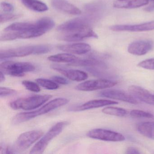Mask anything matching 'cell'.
I'll return each instance as SVG.
<instances>
[{"instance_id": "cell-1", "label": "cell", "mask_w": 154, "mask_h": 154, "mask_svg": "<svg viewBox=\"0 0 154 154\" xmlns=\"http://www.w3.org/2000/svg\"><path fill=\"white\" fill-rule=\"evenodd\" d=\"M69 102V100L66 98H56L48 102L43 107L36 110L18 113L12 119V123L14 125H16L27 121L40 115L48 113L61 106H64Z\"/></svg>"}, {"instance_id": "cell-2", "label": "cell", "mask_w": 154, "mask_h": 154, "mask_svg": "<svg viewBox=\"0 0 154 154\" xmlns=\"http://www.w3.org/2000/svg\"><path fill=\"white\" fill-rule=\"evenodd\" d=\"M52 97L49 94L32 95L13 101L10 103V106L15 110H31L40 107Z\"/></svg>"}, {"instance_id": "cell-3", "label": "cell", "mask_w": 154, "mask_h": 154, "mask_svg": "<svg viewBox=\"0 0 154 154\" xmlns=\"http://www.w3.org/2000/svg\"><path fill=\"white\" fill-rule=\"evenodd\" d=\"M69 124L68 122H60L53 126L48 131L41 137L30 150V154H42L45 150L50 141L62 132Z\"/></svg>"}, {"instance_id": "cell-4", "label": "cell", "mask_w": 154, "mask_h": 154, "mask_svg": "<svg viewBox=\"0 0 154 154\" xmlns=\"http://www.w3.org/2000/svg\"><path fill=\"white\" fill-rule=\"evenodd\" d=\"M0 68L1 71L5 74L16 77H22L25 75L26 73L35 70V67L30 63L11 61L1 63Z\"/></svg>"}, {"instance_id": "cell-5", "label": "cell", "mask_w": 154, "mask_h": 154, "mask_svg": "<svg viewBox=\"0 0 154 154\" xmlns=\"http://www.w3.org/2000/svg\"><path fill=\"white\" fill-rule=\"evenodd\" d=\"M44 135L41 130H32L26 131L20 135L13 146L15 153L22 152L30 147Z\"/></svg>"}, {"instance_id": "cell-6", "label": "cell", "mask_w": 154, "mask_h": 154, "mask_svg": "<svg viewBox=\"0 0 154 154\" xmlns=\"http://www.w3.org/2000/svg\"><path fill=\"white\" fill-rule=\"evenodd\" d=\"M118 82L107 79H97L85 81L75 87V89L83 91H91L99 90L109 89L116 85Z\"/></svg>"}, {"instance_id": "cell-7", "label": "cell", "mask_w": 154, "mask_h": 154, "mask_svg": "<svg viewBox=\"0 0 154 154\" xmlns=\"http://www.w3.org/2000/svg\"><path fill=\"white\" fill-rule=\"evenodd\" d=\"M87 137L103 141L119 142L125 140V137L121 133L104 129H94L88 131Z\"/></svg>"}, {"instance_id": "cell-8", "label": "cell", "mask_w": 154, "mask_h": 154, "mask_svg": "<svg viewBox=\"0 0 154 154\" xmlns=\"http://www.w3.org/2000/svg\"><path fill=\"white\" fill-rule=\"evenodd\" d=\"M97 34L90 27V26L77 31L62 33L58 39L66 42H77L90 38H97Z\"/></svg>"}, {"instance_id": "cell-9", "label": "cell", "mask_w": 154, "mask_h": 154, "mask_svg": "<svg viewBox=\"0 0 154 154\" xmlns=\"http://www.w3.org/2000/svg\"><path fill=\"white\" fill-rule=\"evenodd\" d=\"M31 54H38V45L26 46L16 48L1 50V60L16 57H23Z\"/></svg>"}, {"instance_id": "cell-10", "label": "cell", "mask_w": 154, "mask_h": 154, "mask_svg": "<svg viewBox=\"0 0 154 154\" xmlns=\"http://www.w3.org/2000/svg\"><path fill=\"white\" fill-rule=\"evenodd\" d=\"M99 96L112 100H118L131 104H137V100L130 93L116 89H106L99 94Z\"/></svg>"}, {"instance_id": "cell-11", "label": "cell", "mask_w": 154, "mask_h": 154, "mask_svg": "<svg viewBox=\"0 0 154 154\" xmlns=\"http://www.w3.org/2000/svg\"><path fill=\"white\" fill-rule=\"evenodd\" d=\"M110 30L115 32H144L154 30V20L138 25H115L110 27Z\"/></svg>"}, {"instance_id": "cell-12", "label": "cell", "mask_w": 154, "mask_h": 154, "mask_svg": "<svg viewBox=\"0 0 154 154\" xmlns=\"http://www.w3.org/2000/svg\"><path fill=\"white\" fill-rule=\"evenodd\" d=\"M128 91L137 100L147 104L154 105V93H151L146 89L137 85H132L129 87Z\"/></svg>"}, {"instance_id": "cell-13", "label": "cell", "mask_w": 154, "mask_h": 154, "mask_svg": "<svg viewBox=\"0 0 154 154\" xmlns=\"http://www.w3.org/2000/svg\"><path fill=\"white\" fill-rule=\"evenodd\" d=\"M153 47V42L150 40H137L129 45L128 51L134 55L142 56L147 54Z\"/></svg>"}, {"instance_id": "cell-14", "label": "cell", "mask_w": 154, "mask_h": 154, "mask_svg": "<svg viewBox=\"0 0 154 154\" xmlns=\"http://www.w3.org/2000/svg\"><path fill=\"white\" fill-rule=\"evenodd\" d=\"M88 26L89 25L85 20L75 18L61 24L57 28V29L61 33H66L77 31Z\"/></svg>"}, {"instance_id": "cell-15", "label": "cell", "mask_w": 154, "mask_h": 154, "mask_svg": "<svg viewBox=\"0 0 154 154\" xmlns=\"http://www.w3.org/2000/svg\"><path fill=\"white\" fill-rule=\"evenodd\" d=\"M52 68L56 70L71 81L82 82L88 78L87 73L80 70L67 69L62 68L58 66H53Z\"/></svg>"}, {"instance_id": "cell-16", "label": "cell", "mask_w": 154, "mask_h": 154, "mask_svg": "<svg viewBox=\"0 0 154 154\" xmlns=\"http://www.w3.org/2000/svg\"><path fill=\"white\" fill-rule=\"evenodd\" d=\"M118 104L115 101L107 100H95L89 101L83 104L78 105L70 109V110L74 111H82L86 110L91 109L95 108H100L109 105Z\"/></svg>"}, {"instance_id": "cell-17", "label": "cell", "mask_w": 154, "mask_h": 154, "mask_svg": "<svg viewBox=\"0 0 154 154\" xmlns=\"http://www.w3.org/2000/svg\"><path fill=\"white\" fill-rule=\"evenodd\" d=\"M57 47L61 51L75 54H84L91 50V46L85 43L59 45Z\"/></svg>"}, {"instance_id": "cell-18", "label": "cell", "mask_w": 154, "mask_h": 154, "mask_svg": "<svg viewBox=\"0 0 154 154\" xmlns=\"http://www.w3.org/2000/svg\"><path fill=\"white\" fill-rule=\"evenodd\" d=\"M51 3L55 8L66 14L73 15L82 14L81 10L66 0H51Z\"/></svg>"}, {"instance_id": "cell-19", "label": "cell", "mask_w": 154, "mask_h": 154, "mask_svg": "<svg viewBox=\"0 0 154 154\" xmlns=\"http://www.w3.org/2000/svg\"><path fill=\"white\" fill-rule=\"evenodd\" d=\"M149 0H131L130 1H117L113 3L114 8L120 9H134L147 5Z\"/></svg>"}, {"instance_id": "cell-20", "label": "cell", "mask_w": 154, "mask_h": 154, "mask_svg": "<svg viewBox=\"0 0 154 154\" xmlns=\"http://www.w3.org/2000/svg\"><path fill=\"white\" fill-rule=\"evenodd\" d=\"M70 65L76 66H84L86 68L91 67V68H104L107 67L106 65L103 62L94 58L78 59L77 61Z\"/></svg>"}, {"instance_id": "cell-21", "label": "cell", "mask_w": 154, "mask_h": 154, "mask_svg": "<svg viewBox=\"0 0 154 154\" xmlns=\"http://www.w3.org/2000/svg\"><path fill=\"white\" fill-rule=\"evenodd\" d=\"M138 131L141 135L150 139L154 140V122H141L137 126Z\"/></svg>"}, {"instance_id": "cell-22", "label": "cell", "mask_w": 154, "mask_h": 154, "mask_svg": "<svg viewBox=\"0 0 154 154\" xmlns=\"http://www.w3.org/2000/svg\"><path fill=\"white\" fill-rule=\"evenodd\" d=\"M79 58L69 53L57 54L50 56L48 58V59L51 62L57 63H68L70 64L74 63Z\"/></svg>"}, {"instance_id": "cell-23", "label": "cell", "mask_w": 154, "mask_h": 154, "mask_svg": "<svg viewBox=\"0 0 154 154\" xmlns=\"http://www.w3.org/2000/svg\"><path fill=\"white\" fill-rule=\"evenodd\" d=\"M21 2L26 7L35 11L45 12L48 10V6L38 0H21Z\"/></svg>"}, {"instance_id": "cell-24", "label": "cell", "mask_w": 154, "mask_h": 154, "mask_svg": "<svg viewBox=\"0 0 154 154\" xmlns=\"http://www.w3.org/2000/svg\"><path fill=\"white\" fill-rule=\"evenodd\" d=\"M35 23V26L44 34L54 27L55 22L50 18L44 17L38 20Z\"/></svg>"}, {"instance_id": "cell-25", "label": "cell", "mask_w": 154, "mask_h": 154, "mask_svg": "<svg viewBox=\"0 0 154 154\" xmlns=\"http://www.w3.org/2000/svg\"><path fill=\"white\" fill-rule=\"evenodd\" d=\"M35 27V23L28 22H18L13 23L4 29V31L21 32L33 28Z\"/></svg>"}, {"instance_id": "cell-26", "label": "cell", "mask_w": 154, "mask_h": 154, "mask_svg": "<svg viewBox=\"0 0 154 154\" xmlns=\"http://www.w3.org/2000/svg\"><path fill=\"white\" fill-rule=\"evenodd\" d=\"M102 112L108 115L123 117L128 114V111L123 108L115 107H107L103 108Z\"/></svg>"}, {"instance_id": "cell-27", "label": "cell", "mask_w": 154, "mask_h": 154, "mask_svg": "<svg viewBox=\"0 0 154 154\" xmlns=\"http://www.w3.org/2000/svg\"><path fill=\"white\" fill-rule=\"evenodd\" d=\"M35 81L39 85L47 90H57L59 87L58 85L52 80L44 78H38Z\"/></svg>"}, {"instance_id": "cell-28", "label": "cell", "mask_w": 154, "mask_h": 154, "mask_svg": "<svg viewBox=\"0 0 154 154\" xmlns=\"http://www.w3.org/2000/svg\"><path fill=\"white\" fill-rule=\"evenodd\" d=\"M131 117L136 119L140 118H148L151 119L154 117L153 114L150 112L138 109H133L130 112Z\"/></svg>"}, {"instance_id": "cell-29", "label": "cell", "mask_w": 154, "mask_h": 154, "mask_svg": "<svg viewBox=\"0 0 154 154\" xmlns=\"http://www.w3.org/2000/svg\"><path fill=\"white\" fill-rule=\"evenodd\" d=\"M22 83L25 88L29 91L36 93L40 91V88L38 86L39 85L37 83L25 80L22 82Z\"/></svg>"}, {"instance_id": "cell-30", "label": "cell", "mask_w": 154, "mask_h": 154, "mask_svg": "<svg viewBox=\"0 0 154 154\" xmlns=\"http://www.w3.org/2000/svg\"><path fill=\"white\" fill-rule=\"evenodd\" d=\"M138 66L147 70H154V58L141 61L138 64Z\"/></svg>"}, {"instance_id": "cell-31", "label": "cell", "mask_w": 154, "mask_h": 154, "mask_svg": "<svg viewBox=\"0 0 154 154\" xmlns=\"http://www.w3.org/2000/svg\"><path fill=\"white\" fill-rule=\"evenodd\" d=\"M20 15H14L12 13H4L1 14V23H5L7 21L14 20L19 17Z\"/></svg>"}, {"instance_id": "cell-32", "label": "cell", "mask_w": 154, "mask_h": 154, "mask_svg": "<svg viewBox=\"0 0 154 154\" xmlns=\"http://www.w3.org/2000/svg\"><path fill=\"white\" fill-rule=\"evenodd\" d=\"M17 94V91L13 89L4 87H1L0 88V96L1 97L12 96Z\"/></svg>"}, {"instance_id": "cell-33", "label": "cell", "mask_w": 154, "mask_h": 154, "mask_svg": "<svg viewBox=\"0 0 154 154\" xmlns=\"http://www.w3.org/2000/svg\"><path fill=\"white\" fill-rule=\"evenodd\" d=\"M1 8L4 13H11L14 11V7L10 3L5 2H2Z\"/></svg>"}, {"instance_id": "cell-34", "label": "cell", "mask_w": 154, "mask_h": 154, "mask_svg": "<svg viewBox=\"0 0 154 154\" xmlns=\"http://www.w3.org/2000/svg\"><path fill=\"white\" fill-rule=\"evenodd\" d=\"M51 80L57 83L63 85H66L69 83V81L67 79L60 76H53L51 77Z\"/></svg>"}, {"instance_id": "cell-35", "label": "cell", "mask_w": 154, "mask_h": 154, "mask_svg": "<svg viewBox=\"0 0 154 154\" xmlns=\"http://www.w3.org/2000/svg\"><path fill=\"white\" fill-rule=\"evenodd\" d=\"M125 153L128 154H140V152L137 148L134 147H129L127 148Z\"/></svg>"}, {"instance_id": "cell-36", "label": "cell", "mask_w": 154, "mask_h": 154, "mask_svg": "<svg viewBox=\"0 0 154 154\" xmlns=\"http://www.w3.org/2000/svg\"><path fill=\"white\" fill-rule=\"evenodd\" d=\"M5 80V76L4 75V73L3 72L1 71L0 72V82H2Z\"/></svg>"}, {"instance_id": "cell-37", "label": "cell", "mask_w": 154, "mask_h": 154, "mask_svg": "<svg viewBox=\"0 0 154 154\" xmlns=\"http://www.w3.org/2000/svg\"><path fill=\"white\" fill-rule=\"evenodd\" d=\"M145 10L146 11H154V5H151L147 8H146Z\"/></svg>"}, {"instance_id": "cell-38", "label": "cell", "mask_w": 154, "mask_h": 154, "mask_svg": "<svg viewBox=\"0 0 154 154\" xmlns=\"http://www.w3.org/2000/svg\"><path fill=\"white\" fill-rule=\"evenodd\" d=\"M118 1L122 2V1H128V0H117Z\"/></svg>"}, {"instance_id": "cell-39", "label": "cell", "mask_w": 154, "mask_h": 154, "mask_svg": "<svg viewBox=\"0 0 154 154\" xmlns=\"http://www.w3.org/2000/svg\"><path fill=\"white\" fill-rule=\"evenodd\" d=\"M151 1L153 2H154V0H150Z\"/></svg>"}, {"instance_id": "cell-40", "label": "cell", "mask_w": 154, "mask_h": 154, "mask_svg": "<svg viewBox=\"0 0 154 154\" xmlns=\"http://www.w3.org/2000/svg\"></svg>"}]
</instances>
